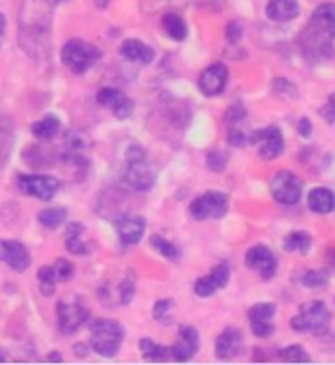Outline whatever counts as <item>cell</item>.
I'll return each mask as SVG.
<instances>
[{
  "label": "cell",
  "instance_id": "49",
  "mask_svg": "<svg viewBox=\"0 0 335 365\" xmlns=\"http://www.w3.org/2000/svg\"><path fill=\"white\" fill-rule=\"evenodd\" d=\"M50 6H56V4H61V2H67V0H46Z\"/></svg>",
  "mask_w": 335,
  "mask_h": 365
},
{
  "label": "cell",
  "instance_id": "22",
  "mask_svg": "<svg viewBox=\"0 0 335 365\" xmlns=\"http://www.w3.org/2000/svg\"><path fill=\"white\" fill-rule=\"evenodd\" d=\"M83 223L79 221H69L66 230V247L71 255H89L91 247L83 241Z\"/></svg>",
  "mask_w": 335,
  "mask_h": 365
},
{
  "label": "cell",
  "instance_id": "15",
  "mask_svg": "<svg viewBox=\"0 0 335 365\" xmlns=\"http://www.w3.org/2000/svg\"><path fill=\"white\" fill-rule=\"evenodd\" d=\"M0 261L9 264L12 271L24 272L32 263L30 251L16 239H0Z\"/></svg>",
  "mask_w": 335,
  "mask_h": 365
},
{
  "label": "cell",
  "instance_id": "44",
  "mask_svg": "<svg viewBox=\"0 0 335 365\" xmlns=\"http://www.w3.org/2000/svg\"><path fill=\"white\" fill-rule=\"evenodd\" d=\"M326 261H327V264L331 267V269H335V247H329V249H326Z\"/></svg>",
  "mask_w": 335,
  "mask_h": 365
},
{
  "label": "cell",
  "instance_id": "29",
  "mask_svg": "<svg viewBox=\"0 0 335 365\" xmlns=\"http://www.w3.org/2000/svg\"><path fill=\"white\" fill-rule=\"evenodd\" d=\"M38 221H40V225H43L46 230H58L59 225H63L67 221V210L61 207V205L42 210L40 215H38Z\"/></svg>",
  "mask_w": 335,
  "mask_h": 365
},
{
  "label": "cell",
  "instance_id": "33",
  "mask_svg": "<svg viewBox=\"0 0 335 365\" xmlns=\"http://www.w3.org/2000/svg\"><path fill=\"white\" fill-rule=\"evenodd\" d=\"M150 245L158 251L160 255L166 257L168 261H177V259H180V249H177L172 241H168L166 237H162V235H152Z\"/></svg>",
  "mask_w": 335,
  "mask_h": 365
},
{
  "label": "cell",
  "instance_id": "39",
  "mask_svg": "<svg viewBox=\"0 0 335 365\" xmlns=\"http://www.w3.org/2000/svg\"><path fill=\"white\" fill-rule=\"evenodd\" d=\"M205 166L211 172H223L227 168V154L221 150H210L205 154Z\"/></svg>",
  "mask_w": 335,
  "mask_h": 365
},
{
  "label": "cell",
  "instance_id": "10",
  "mask_svg": "<svg viewBox=\"0 0 335 365\" xmlns=\"http://www.w3.org/2000/svg\"><path fill=\"white\" fill-rule=\"evenodd\" d=\"M244 264L247 269H251L259 274L262 280H270L277 277L278 271V259L274 255V251L270 247L262 245H252L247 253H244Z\"/></svg>",
  "mask_w": 335,
  "mask_h": 365
},
{
  "label": "cell",
  "instance_id": "43",
  "mask_svg": "<svg viewBox=\"0 0 335 365\" xmlns=\"http://www.w3.org/2000/svg\"><path fill=\"white\" fill-rule=\"evenodd\" d=\"M296 130H298V135H300L304 140H310L311 135H314V125H311L310 117H302V119L296 123Z\"/></svg>",
  "mask_w": 335,
  "mask_h": 365
},
{
  "label": "cell",
  "instance_id": "37",
  "mask_svg": "<svg viewBox=\"0 0 335 365\" xmlns=\"http://www.w3.org/2000/svg\"><path fill=\"white\" fill-rule=\"evenodd\" d=\"M53 271H56L58 282H67V280L73 279V274H76V264L67 261V259H58L56 264H53Z\"/></svg>",
  "mask_w": 335,
  "mask_h": 365
},
{
  "label": "cell",
  "instance_id": "4",
  "mask_svg": "<svg viewBox=\"0 0 335 365\" xmlns=\"http://www.w3.org/2000/svg\"><path fill=\"white\" fill-rule=\"evenodd\" d=\"M89 346L95 354L103 357H115L120 351V346L125 341V328L117 320L109 318H97L89 324Z\"/></svg>",
  "mask_w": 335,
  "mask_h": 365
},
{
  "label": "cell",
  "instance_id": "1",
  "mask_svg": "<svg viewBox=\"0 0 335 365\" xmlns=\"http://www.w3.org/2000/svg\"><path fill=\"white\" fill-rule=\"evenodd\" d=\"M302 56L314 66L335 58V2H321L298 36Z\"/></svg>",
  "mask_w": 335,
  "mask_h": 365
},
{
  "label": "cell",
  "instance_id": "14",
  "mask_svg": "<svg viewBox=\"0 0 335 365\" xmlns=\"http://www.w3.org/2000/svg\"><path fill=\"white\" fill-rule=\"evenodd\" d=\"M229 279H231V267L227 263L215 264L210 271V274L205 277H200L193 284V292L200 298H210L213 297L215 292L223 290L229 284Z\"/></svg>",
  "mask_w": 335,
  "mask_h": 365
},
{
  "label": "cell",
  "instance_id": "17",
  "mask_svg": "<svg viewBox=\"0 0 335 365\" xmlns=\"http://www.w3.org/2000/svg\"><path fill=\"white\" fill-rule=\"evenodd\" d=\"M243 344V331L239 330V328H234V326H227L225 330L217 336V340H215V356L221 361H229V359H233V357L241 354Z\"/></svg>",
  "mask_w": 335,
  "mask_h": 365
},
{
  "label": "cell",
  "instance_id": "25",
  "mask_svg": "<svg viewBox=\"0 0 335 365\" xmlns=\"http://www.w3.org/2000/svg\"><path fill=\"white\" fill-rule=\"evenodd\" d=\"M162 28H164L168 38L174 40V42H184L187 34H190L184 18L180 14H174V12H168V14L162 16Z\"/></svg>",
  "mask_w": 335,
  "mask_h": 365
},
{
  "label": "cell",
  "instance_id": "48",
  "mask_svg": "<svg viewBox=\"0 0 335 365\" xmlns=\"http://www.w3.org/2000/svg\"><path fill=\"white\" fill-rule=\"evenodd\" d=\"M107 2H109V0H95V6H97V9H107Z\"/></svg>",
  "mask_w": 335,
  "mask_h": 365
},
{
  "label": "cell",
  "instance_id": "7",
  "mask_svg": "<svg viewBox=\"0 0 335 365\" xmlns=\"http://www.w3.org/2000/svg\"><path fill=\"white\" fill-rule=\"evenodd\" d=\"M229 212V195L219 190H210L197 195L190 204V215L193 220H221Z\"/></svg>",
  "mask_w": 335,
  "mask_h": 365
},
{
  "label": "cell",
  "instance_id": "18",
  "mask_svg": "<svg viewBox=\"0 0 335 365\" xmlns=\"http://www.w3.org/2000/svg\"><path fill=\"white\" fill-rule=\"evenodd\" d=\"M115 227H117L118 239L125 247H133L136 243H140V239L146 230V221L144 217L138 215H123L115 221Z\"/></svg>",
  "mask_w": 335,
  "mask_h": 365
},
{
  "label": "cell",
  "instance_id": "8",
  "mask_svg": "<svg viewBox=\"0 0 335 365\" xmlns=\"http://www.w3.org/2000/svg\"><path fill=\"white\" fill-rule=\"evenodd\" d=\"M249 145L257 146L259 156L267 162L277 160V158H280L286 150L284 135H282V130L278 127H274V125L252 130L251 136H249Z\"/></svg>",
  "mask_w": 335,
  "mask_h": 365
},
{
  "label": "cell",
  "instance_id": "45",
  "mask_svg": "<svg viewBox=\"0 0 335 365\" xmlns=\"http://www.w3.org/2000/svg\"><path fill=\"white\" fill-rule=\"evenodd\" d=\"M46 361H48V364H61V361H63V357L59 356L58 351H51L50 356L46 357Z\"/></svg>",
  "mask_w": 335,
  "mask_h": 365
},
{
  "label": "cell",
  "instance_id": "28",
  "mask_svg": "<svg viewBox=\"0 0 335 365\" xmlns=\"http://www.w3.org/2000/svg\"><path fill=\"white\" fill-rule=\"evenodd\" d=\"M138 348H140L144 359H148V361H166L168 357H172L168 346H160L150 338H143L138 341Z\"/></svg>",
  "mask_w": 335,
  "mask_h": 365
},
{
  "label": "cell",
  "instance_id": "16",
  "mask_svg": "<svg viewBox=\"0 0 335 365\" xmlns=\"http://www.w3.org/2000/svg\"><path fill=\"white\" fill-rule=\"evenodd\" d=\"M200 349V331L193 326L182 324L177 328V341L170 348L172 359L176 361H190Z\"/></svg>",
  "mask_w": 335,
  "mask_h": 365
},
{
  "label": "cell",
  "instance_id": "42",
  "mask_svg": "<svg viewBox=\"0 0 335 365\" xmlns=\"http://www.w3.org/2000/svg\"><path fill=\"white\" fill-rule=\"evenodd\" d=\"M319 117L324 120H327L329 125L335 123V93H331L327 97V101L319 107Z\"/></svg>",
  "mask_w": 335,
  "mask_h": 365
},
{
  "label": "cell",
  "instance_id": "47",
  "mask_svg": "<svg viewBox=\"0 0 335 365\" xmlns=\"http://www.w3.org/2000/svg\"><path fill=\"white\" fill-rule=\"evenodd\" d=\"M4 30H6V16L0 12V36L4 34Z\"/></svg>",
  "mask_w": 335,
  "mask_h": 365
},
{
  "label": "cell",
  "instance_id": "30",
  "mask_svg": "<svg viewBox=\"0 0 335 365\" xmlns=\"http://www.w3.org/2000/svg\"><path fill=\"white\" fill-rule=\"evenodd\" d=\"M247 115H249V110H247V107H244L243 103L234 101L231 103L225 109V113H223V123H225L229 128L239 127L241 123L247 120Z\"/></svg>",
  "mask_w": 335,
  "mask_h": 365
},
{
  "label": "cell",
  "instance_id": "12",
  "mask_svg": "<svg viewBox=\"0 0 335 365\" xmlns=\"http://www.w3.org/2000/svg\"><path fill=\"white\" fill-rule=\"evenodd\" d=\"M229 83V68L225 63H211L203 69L197 79V89L203 97H219Z\"/></svg>",
  "mask_w": 335,
  "mask_h": 365
},
{
  "label": "cell",
  "instance_id": "26",
  "mask_svg": "<svg viewBox=\"0 0 335 365\" xmlns=\"http://www.w3.org/2000/svg\"><path fill=\"white\" fill-rule=\"evenodd\" d=\"M329 280H331V269L327 267V269H310V271H306L300 277V284L304 289H324L329 284Z\"/></svg>",
  "mask_w": 335,
  "mask_h": 365
},
{
  "label": "cell",
  "instance_id": "31",
  "mask_svg": "<svg viewBox=\"0 0 335 365\" xmlns=\"http://www.w3.org/2000/svg\"><path fill=\"white\" fill-rule=\"evenodd\" d=\"M38 280H40V292L43 297H51L56 292V284H58V277L53 271V264H46L38 271Z\"/></svg>",
  "mask_w": 335,
  "mask_h": 365
},
{
  "label": "cell",
  "instance_id": "35",
  "mask_svg": "<svg viewBox=\"0 0 335 365\" xmlns=\"http://www.w3.org/2000/svg\"><path fill=\"white\" fill-rule=\"evenodd\" d=\"M277 316L274 302H257L249 308V322L252 320H272Z\"/></svg>",
  "mask_w": 335,
  "mask_h": 365
},
{
  "label": "cell",
  "instance_id": "3",
  "mask_svg": "<svg viewBox=\"0 0 335 365\" xmlns=\"http://www.w3.org/2000/svg\"><path fill=\"white\" fill-rule=\"evenodd\" d=\"M126 186L136 192H148L156 182V172L148 162V156L140 145H130L126 148L125 170H123Z\"/></svg>",
  "mask_w": 335,
  "mask_h": 365
},
{
  "label": "cell",
  "instance_id": "23",
  "mask_svg": "<svg viewBox=\"0 0 335 365\" xmlns=\"http://www.w3.org/2000/svg\"><path fill=\"white\" fill-rule=\"evenodd\" d=\"M311 245H314V237H311V233L304 230L290 231L282 241L286 253H298V255H308Z\"/></svg>",
  "mask_w": 335,
  "mask_h": 365
},
{
  "label": "cell",
  "instance_id": "27",
  "mask_svg": "<svg viewBox=\"0 0 335 365\" xmlns=\"http://www.w3.org/2000/svg\"><path fill=\"white\" fill-rule=\"evenodd\" d=\"M277 356L280 361L284 364H311V356L308 354V349L304 348L302 344H290L284 346L277 351Z\"/></svg>",
  "mask_w": 335,
  "mask_h": 365
},
{
  "label": "cell",
  "instance_id": "36",
  "mask_svg": "<svg viewBox=\"0 0 335 365\" xmlns=\"http://www.w3.org/2000/svg\"><path fill=\"white\" fill-rule=\"evenodd\" d=\"M134 294H136V279H134L133 271H128L125 280L118 284V298H120V304H130Z\"/></svg>",
  "mask_w": 335,
  "mask_h": 365
},
{
  "label": "cell",
  "instance_id": "46",
  "mask_svg": "<svg viewBox=\"0 0 335 365\" xmlns=\"http://www.w3.org/2000/svg\"><path fill=\"white\" fill-rule=\"evenodd\" d=\"M76 356L77 357H85L87 356V344H77L76 348Z\"/></svg>",
  "mask_w": 335,
  "mask_h": 365
},
{
  "label": "cell",
  "instance_id": "9",
  "mask_svg": "<svg viewBox=\"0 0 335 365\" xmlns=\"http://www.w3.org/2000/svg\"><path fill=\"white\" fill-rule=\"evenodd\" d=\"M16 186L24 195L48 202L58 194L61 182L56 176H50V174H18Z\"/></svg>",
  "mask_w": 335,
  "mask_h": 365
},
{
  "label": "cell",
  "instance_id": "2",
  "mask_svg": "<svg viewBox=\"0 0 335 365\" xmlns=\"http://www.w3.org/2000/svg\"><path fill=\"white\" fill-rule=\"evenodd\" d=\"M331 320H334V314L324 300H310L300 306L298 314L292 316L290 328L298 334H311L319 338L329 331Z\"/></svg>",
  "mask_w": 335,
  "mask_h": 365
},
{
  "label": "cell",
  "instance_id": "19",
  "mask_svg": "<svg viewBox=\"0 0 335 365\" xmlns=\"http://www.w3.org/2000/svg\"><path fill=\"white\" fill-rule=\"evenodd\" d=\"M118 51L126 61L140 63V66H150L154 58H156V51H154L152 46L140 42V40H134V38H128V40L120 43Z\"/></svg>",
  "mask_w": 335,
  "mask_h": 365
},
{
  "label": "cell",
  "instance_id": "5",
  "mask_svg": "<svg viewBox=\"0 0 335 365\" xmlns=\"http://www.w3.org/2000/svg\"><path fill=\"white\" fill-rule=\"evenodd\" d=\"M100 50L93 43L85 42V40H69L63 43L61 48V63L66 66L71 73L81 76L100 60Z\"/></svg>",
  "mask_w": 335,
  "mask_h": 365
},
{
  "label": "cell",
  "instance_id": "6",
  "mask_svg": "<svg viewBox=\"0 0 335 365\" xmlns=\"http://www.w3.org/2000/svg\"><path fill=\"white\" fill-rule=\"evenodd\" d=\"M270 195L280 205L300 204L304 195V182L290 170H278L270 180Z\"/></svg>",
  "mask_w": 335,
  "mask_h": 365
},
{
  "label": "cell",
  "instance_id": "24",
  "mask_svg": "<svg viewBox=\"0 0 335 365\" xmlns=\"http://www.w3.org/2000/svg\"><path fill=\"white\" fill-rule=\"evenodd\" d=\"M30 130H32V135L36 136V138H40V140H51V138H56L59 130H61V120H59L58 115L48 113V115H43L40 120H36L32 127H30Z\"/></svg>",
  "mask_w": 335,
  "mask_h": 365
},
{
  "label": "cell",
  "instance_id": "34",
  "mask_svg": "<svg viewBox=\"0 0 335 365\" xmlns=\"http://www.w3.org/2000/svg\"><path fill=\"white\" fill-rule=\"evenodd\" d=\"M172 310H174V300L172 298H160L154 302L152 316L160 324H172Z\"/></svg>",
  "mask_w": 335,
  "mask_h": 365
},
{
  "label": "cell",
  "instance_id": "11",
  "mask_svg": "<svg viewBox=\"0 0 335 365\" xmlns=\"http://www.w3.org/2000/svg\"><path fill=\"white\" fill-rule=\"evenodd\" d=\"M56 314H58L59 331L67 336L76 334L89 320V310L79 300H59Z\"/></svg>",
  "mask_w": 335,
  "mask_h": 365
},
{
  "label": "cell",
  "instance_id": "41",
  "mask_svg": "<svg viewBox=\"0 0 335 365\" xmlns=\"http://www.w3.org/2000/svg\"><path fill=\"white\" fill-rule=\"evenodd\" d=\"M243 26H241V22H237V20H231L229 24L225 26V40L231 46H237V43L243 40Z\"/></svg>",
  "mask_w": 335,
  "mask_h": 365
},
{
  "label": "cell",
  "instance_id": "32",
  "mask_svg": "<svg viewBox=\"0 0 335 365\" xmlns=\"http://www.w3.org/2000/svg\"><path fill=\"white\" fill-rule=\"evenodd\" d=\"M270 89H272V93L278 95V97H284V99H290V97L298 95V87L288 77H272L270 79Z\"/></svg>",
  "mask_w": 335,
  "mask_h": 365
},
{
  "label": "cell",
  "instance_id": "40",
  "mask_svg": "<svg viewBox=\"0 0 335 365\" xmlns=\"http://www.w3.org/2000/svg\"><path fill=\"white\" fill-rule=\"evenodd\" d=\"M251 331L252 336H257L260 340H267L274 334V324H272V320H252Z\"/></svg>",
  "mask_w": 335,
  "mask_h": 365
},
{
  "label": "cell",
  "instance_id": "13",
  "mask_svg": "<svg viewBox=\"0 0 335 365\" xmlns=\"http://www.w3.org/2000/svg\"><path fill=\"white\" fill-rule=\"evenodd\" d=\"M97 103L100 107H107L118 120H126L134 110L133 99L117 87H103V89H99L97 91Z\"/></svg>",
  "mask_w": 335,
  "mask_h": 365
},
{
  "label": "cell",
  "instance_id": "21",
  "mask_svg": "<svg viewBox=\"0 0 335 365\" xmlns=\"http://www.w3.org/2000/svg\"><path fill=\"white\" fill-rule=\"evenodd\" d=\"M264 14L272 22H290L300 16V2L298 0H268Z\"/></svg>",
  "mask_w": 335,
  "mask_h": 365
},
{
  "label": "cell",
  "instance_id": "50",
  "mask_svg": "<svg viewBox=\"0 0 335 365\" xmlns=\"http://www.w3.org/2000/svg\"><path fill=\"white\" fill-rule=\"evenodd\" d=\"M2 361H6V354H4V349H0V364Z\"/></svg>",
  "mask_w": 335,
  "mask_h": 365
},
{
  "label": "cell",
  "instance_id": "20",
  "mask_svg": "<svg viewBox=\"0 0 335 365\" xmlns=\"http://www.w3.org/2000/svg\"><path fill=\"white\" fill-rule=\"evenodd\" d=\"M308 207L311 213L327 215L335 212V192L327 186H316L308 192Z\"/></svg>",
  "mask_w": 335,
  "mask_h": 365
},
{
  "label": "cell",
  "instance_id": "38",
  "mask_svg": "<svg viewBox=\"0 0 335 365\" xmlns=\"http://www.w3.org/2000/svg\"><path fill=\"white\" fill-rule=\"evenodd\" d=\"M249 136H251V133H247L243 128L231 127L227 133V145L233 146V148H243V146L249 145Z\"/></svg>",
  "mask_w": 335,
  "mask_h": 365
}]
</instances>
